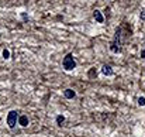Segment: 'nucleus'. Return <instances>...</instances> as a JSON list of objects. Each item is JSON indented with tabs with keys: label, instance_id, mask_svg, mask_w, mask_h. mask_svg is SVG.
<instances>
[{
	"label": "nucleus",
	"instance_id": "obj_1",
	"mask_svg": "<svg viewBox=\"0 0 145 137\" xmlns=\"http://www.w3.org/2000/svg\"><path fill=\"white\" fill-rule=\"evenodd\" d=\"M6 122H7V124H8V127H10V129H14V127H16V124H17V122H18V113H17L16 110L8 112Z\"/></svg>",
	"mask_w": 145,
	"mask_h": 137
},
{
	"label": "nucleus",
	"instance_id": "obj_2",
	"mask_svg": "<svg viewBox=\"0 0 145 137\" xmlns=\"http://www.w3.org/2000/svg\"><path fill=\"white\" fill-rule=\"evenodd\" d=\"M62 65H63V68H65L66 71H71V69H73V68L76 67V62H75V59H73L72 54H68V55L63 58Z\"/></svg>",
	"mask_w": 145,
	"mask_h": 137
},
{
	"label": "nucleus",
	"instance_id": "obj_3",
	"mask_svg": "<svg viewBox=\"0 0 145 137\" xmlns=\"http://www.w3.org/2000/svg\"><path fill=\"white\" fill-rule=\"evenodd\" d=\"M18 124L23 126V127H27V126H28V117H27L25 115L18 116Z\"/></svg>",
	"mask_w": 145,
	"mask_h": 137
},
{
	"label": "nucleus",
	"instance_id": "obj_4",
	"mask_svg": "<svg viewBox=\"0 0 145 137\" xmlns=\"http://www.w3.org/2000/svg\"><path fill=\"white\" fill-rule=\"evenodd\" d=\"M101 72H103L104 75H113V69H111V67H108V65H103V67H101Z\"/></svg>",
	"mask_w": 145,
	"mask_h": 137
},
{
	"label": "nucleus",
	"instance_id": "obj_5",
	"mask_svg": "<svg viewBox=\"0 0 145 137\" xmlns=\"http://www.w3.org/2000/svg\"><path fill=\"white\" fill-rule=\"evenodd\" d=\"M93 14H95V18L97 20V23H103V21H104V17H103V14H101L99 10H95Z\"/></svg>",
	"mask_w": 145,
	"mask_h": 137
},
{
	"label": "nucleus",
	"instance_id": "obj_6",
	"mask_svg": "<svg viewBox=\"0 0 145 137\" xmlns=\"http://www.w3.org/2000/svg\"><path fill=\"white\" fill-rule=\"evenodd\" d=\"M63 95H65V97H68V99L75 97V92L72 91V89H66V91L63 92Z\"/></svg>",
	"mask_w": 145,
	"mask_h": 137
},
{
	"label": "nucleus",
	"instance_id": "obj_7",
	"mask_svg": "<svg viewBox=\"0 0 145 137\" xmlns=\"http://www.w3.org/2000/svg\"><path fill=\"white\" fill-rule=\"evenodd\" d=\"M3 58H4V59H8V58H10V51H8V49H4V51H3Z\"/></svg>",
	"mask_w": 145,
	"mask_h": 137
},
{
	"label": "nucleus",
	"instance_id": "obj_8",
	"mask_svg": "<svg viewBox=\"0 0 145 137\" xmlns=\"http://www.w3.org/2000/svg\"><path fill=\"white\" fill-rule=\"evenodd\" d=\"M63 120H65V117H63V116H58V117H56V123H58V124L63 123Z\"/></svg>",
	"mask_w": 145,
	"mask_h": 137
},
{
	"label": "nucleus",
	"instance_id": "obj_9",
	"mask_svg": "<svg viewBox=\"0 0 145 137\" xmlns=\"http://www.w3.org/2000/svg\"><path fill=\"white\" fill-rule=\"evenodd\" d=\"M138 103H140L141 106H144L145 105V97H140V99H138Z\"/></svg>",
	"mask_w": 145,
	"mask_h": 137
},
{
	"label": "nucleus",
	"instance_id": "obj_10",
	"mask_svg": "<svg viewBox=\"0 0 145 137\" xmlns=\"http://www.w3.org/2000/svg\"><path fill=\"white\" fill-rule=\"evenodd\" d=\"M141 20H145V10L141 11Z\"/></svg>",
	"mask_w": 145,
	"mask_h": 137
}]
</instances>
